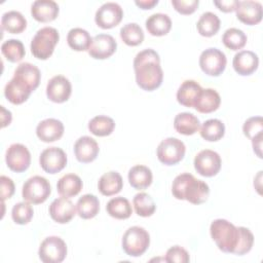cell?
I'll use <instances>...</instances> for the list:
<instances>
[{
  "instance_id": "30bf717a",
  "label": "cell",
  "mask_w": 263,
  "mask_h": 263,
  "mask_svg": "<svg viewBox=\"0 0 263 263\" xmlns=\"http://www.w3.org/2000/svg\"><path fill=\"white\" fill-rule=\"evenodd\" d=\"M221 164L222 160L220 155L210 149L201 150L194 158V168L203 177L216 176L221 168Z\"/></svg>"
},
{
  "instance_id": "d6a6232c",
  "label": "cell",
  "mask_w": 263,
  "mask_h": 263,
  "mask_svg": "<svg viewBox=\"0 0 263 263\" xmlns=\"http://www.w3.org/2000/svg\"><path fill=\"white\" fill-rule=\"evenodd\" d=\"M91 40L89 33L82 28H73L67 35L68 45L75 51L88 50Z\"/></svg>"
},
{
  "instance_id": "52a82bcc",
  "label": "cell",
  "mask_w": 263,
  "mask_h": 263,
  "mask_svg": "<svg viewBox=\"0 0 263 263\" xmlns=\"http://www.w3.org/2000/svg\"><path fill=\"white\" fill-rule=\"evenodd\" d=\"M186 152L185 144L177 138H166L157 147V158L165 165H174L180 162Z\"/></svg>"
},
{
  "instance_id": "e575fe53",
  "label": "cell",
  "mask_w": 263,
  "mask_h": 263,
  "mask_svg": "<svg viewBox=\"0 0 263 263\" xmlns=\"http://www.w3.org/2000/svg\"><path fill=\"white\" fill-rule=\"evenodd\" d=\"M196 28L201 36L212 37L217 34L220 29V18L217 16V14L211 11L204 12L197 21Z\"/></svg>"
},
{
  "instance_id": "f907efd6",
  "label": "cell",
  "mask_w": 263,
  "mask_h": 263,
  "mask_svg": "<svg viewBox=\"0 0 263 263\" xmlns=\"http://www.w3.org/2000/svg\"><path fill=\"white\" fill-rule=\"evenodd\" d=\"M12 119L11 112L9 110H6L3 106H1V127H5L10 124Z\"/></svg>"
},
{
  "instance_id": "ab89813d",
  "label": "cell",
  "mask_w": 263,
  "mask_h": 263,
  "mask_svg": "<svg viewBox=\"0 0 263 263\" xmlns=\"http://www.w3.org/2000/svg\"><path fill=\"white\" fill-rule=\"evenodd\" d=\"M133 204L137 215L141 217H150L154 214L156 210V204L153 198L145 192H140L136 194L133 199Z\"/></svg>"
},
{
  "instance_id": "4316f807",
  "label": "cell",
  "mask_w": 263,
  "mask_h": 263,
  "mask_svg": "<svg viewBox=\"0 0 263 263\" xmlns=\"http://www.w3.org/2000/svg\"><path fill=\"white\" fill-rule=\"evenodd\" d=\"M128 182L130 186L137 190H143L148 188L152 183V172L151 170L142 164L133 166L128 171Z\"/></svg>"
},
{
  "instance_id": "b9f144b4",
  "label": "cell",
  "mask_w": 263,
  "mask_h": 263,
  "mask_svg": "<svg viewBox=\"0 0 263 263\" xmlns=\"http://www.w3.org/2000/svg\"><path fill=\"white\" fill-rule=\"evenodd\" d=\"M33 215V208L32 205H30V202L28 201L17 202L13 205L11 210V218L13 222L20 225L28 224L32 220Z\"/></svg>"
},
{
  "instance_id": "bcb514c9",
  "label": "cell",
  "mask_w": 263,
  "mask_h": 263,
  "mask_svg": "<svg viewBox=\"0 0 263 263\" xmlns=\"http://www.w3.org/2000/svg\"><path fill=\"white\" fill-rule=\"evenodd\" d=\"M198 0H172V5L181 14H191L198 7Z\"/></svg>"
},
{
  "instance_id": "f35d334b",
  "label": "cell",
  "mask_w": 263,
  "mask_h": 263,
  "mask_svg": "<svg viewBox=\"0 0 263 263\" xmlns=\"http://www.w3.org/2000/svg\"><path fill=\"white\" fill-rule=\"evenodd\" d=\"M120 37L128 46H137L144 40V32L136 23H128L120 29Z\"/></svg>"
},
{
  "instance_id": "5bb4252c",
  "label": "cell",
  "mask_w": 263,
  "mask_h": 263,
  "mask_svg": "<svg viewBox=\"0 0 263 263\" xmlns=\"http://www.w3.org/2000/svg\"><path fill=\"white\" fill-rule=\"evenodd\" d=\"M117 48V42L109 34L96 35L88 48V54L96 60H105L110 58Z\"/></svg>"
},
{
  "instance_id": "ac0fdd59",
  "label": "cell",
  "mask_w": 263,
  "mask_h": 263,
  "mask_svg": "<svg viewBox=\"0 0 263 263\" xmlns=\"http://www.w3.org/2000/svg\"><path fill=\"white\" fill-rule=\"evenodd\" d=\"M99 150L97 141L88 136L80 137L74 144V154L76 159L82 163L93 161L99 154Z\"/></svg>"
},
{
  "instance_id": "4fadbf2b",
  "label": "cell",
  "mask_w": 263,
  "mask_h": 263,
  "mask_svg": "<svg viewBox=\"0 0 263 263\" xmlns=\"http://www.w3.org/2000/svg\"><path fill=\"white\" fill-rule=\"evenodd\" d=\"M123 11L121 6L115 2L104 3L96 12V24L102 29L116 27L122 20Z\"/></svg>"
},
{
  "instance_id": "816d5d0a",
  "label": "cell",
  "mask_w": 263,
  "mask_h": 263,
  "mask_svg": "<svg viewBox=\"0 0 263 263\" xmlns=\"http://www.w3.org/2000/svg\"><path fill=\"white\" fill-rule=\"evenodd\" d=\"M158 3V0H136L135 4L142 9H151Z\"/></svg>"
},
{
  "instance_id": "7c38bea8",
  "label": "cell",
  "mask_w": 263,
  "mask_h": 263,
  "mask_svg": "<svg viewBox=\"0 0 263 263\" xmlns=\"http://www.w3.org/2000/svg\"><path fill=\"white\" fill-rule=\"evenodd\" d=\"M39 163L45 173L57 174L66 166L67 155L59 147H49L41 152Z\"/></svg>"
},
{
  "instance_id": "c3c4849f",
  "label": "cell",
  "mask_w": 263,
  "mask_h": 263,
  "mask_svg": "<svg viewBox=\"0 0 263 263\" xmlns=\"http://www.w3.org/2000/svg\"><path fill=\"white\" fill-rule=\"evenodd\" d=\"M237 0H221L214 1V4L223 12H231L234 11L237 6Z\"/></svg>"
},
{
  "instance_id": "7a4b0ae2",
  "label": "cell",
  "mask_w": 263,
  "mask_h": 263,
  "mask_svg": "<svg viewBox=\"0 0 263 263\" xmlns=\"http://www.w3.org/2000/svg\"><path fill=\"white\" fill-rule=\"evenodd\" d=\"M173 195L180 200H187L193 204H200L206 201L210 188L209 185L196 179L189 173L178 175L172 184Z\"/></svg>"
},
{
  "instance_id": "ba28073f",
  "label": "cell",
  "mask_w": 263,
  "mask_h": 263,
  "mask_svg": "<svg viewBox=\"0 0 263 263\" xmlns=\"http://www.w3.org/2000/svg\"><path fill=\"white\" fill-rule=\"evenodd\" d=\"M38 255L44 263H61L67 256V245L59 236H48L41 242Z\"/></svg>"
},
{
  "instance_id": "f1b7e54d",
  "label": "cell",
  "mask_w": 263,
  "mask_h": 263,
  "mask_svg": "<svg viewBox=\"0 0 263 263\" xmlns=\"http://www.w3.org/2000/svg\"><path fill=\"white\" fill-rule=\"evenodd\" d=\"M82 186L83 184L79 176L75 174H67L58 181L57 190L61 196L71 198L81 191Z\"/></svg>"
},
{
  "instance_id": "7402d4cb",
  "label": "cell",
  "mask_w": 263,
  "mask_h": 263,
  "mask_svg": "<svg viewBox=\"0 0 263 263\" xmlns=\"http://www.w3.org/2000/svg\"><path fill=\"white\" fill-rule=\"evenodd\" d=\"M60 8L52 0H37L31 6L32 16L40 23H48L57 18Z\"/></svg>"
},
{
  "instance_id": "d590c367",
  "label": "cell",
  "mask_w": 263,
  "mask_h": 263,
  "mask_svg": "<svg viewBox=\"0 0 263 263\" xmlns=\"http://www.w3.org/2000/svg\"><path fill=\"white\" fill-rule=\"evenodd\" d=\"M225 134V125L219 119L205 120L200 127V136L208 142L221 140Z\"/></svg>"
},
{
  "instance_id": "44dd1931",
  "label": "cell",
  "mask_w": 263,
  "mask_h": 263,
  "mask_svg": "<svg viewBox=\"0 0 263 263\" xmlns=\"http://www.w3.org/2000/svg\"><path fill=\"white\" fill-rule=\"evenodd\" d=\"M13 77L24 83L31 91H34L40 83V70L31 63H22L14 70Z\"/></svg>"
},
{
  "instance_id": "4dcf8cb0",
  "label": "cell",
  "mask_w": 263,
  "mask_h": 263,
  "mask_svg": "<svg viewBox=\"0 0 263 263\" xmlns=\"http://www.w3.org/2000/svg\"><path fill=\"white\" fill-rule=\"evenodd\" d=\"M1 27L2 30L8 33L20 34L26 29L27 21L20 11L10 10L3 13L1 17Z\"/></svg>"
},
{
  "instance_id": "8fae6325",
  "label": "cell",
  "mask_w": 263,
  "mask_h": 263,
  "mask_svg": "<svg viewBox=\"0 0 263 263\" xmlns=\"http://www.w3.org/2000/svg\"><path fill=\"white\" fill-rule=\"evenodd\" d=\"M5 161L9 170L15 173H22L30 166L31 154L25 145L14 143L6 150Z\"/></svg>"
},
{
  "instance_id": "2e32d148",
  "label": "cell",
  "mask_w": 263,
  "mask_h": 263,
  "mask_svg": "<svg viewBox=\"0 0 263 263\" xmlns=\"http://www.w3.org/2000/svg\"><path fill=\"white\" fill-rule=\"evenodd\" d=\"M236 17L246 25H257L261 22L263 16L262 4L258 1L243 0L238 1L235 8Z\"/></svg>"
},
{
  "instance_id": "83f0119b",
  "label": "cell",
  "mask_w": 263,
  "mask_h": 263,
  "mask_svg": "<svg viewBox=\"0 0 263 263\" xmlns=\"http://www.w3.org/2000/svg\"><path fill=\"white\" fill-rule=\"evenodd\" d=\"M200 127L199 119L189 112H182L176 115L174 119V128L181 135L191 136Z\"/></svg>"
},
{
  "instance_id": "9c48e42d",
  "label": "cell",
  "mask_w": 263,
  "mask_h": 263,
  "mask_svg": "<svg viewBox=\"0 0 263 263\" xmlns=\"http://www.w3.org/2000/svg\"><path fill=\"white\" fill-rule=\"evenodd\" d=\"M227 64L226 55L218 48L211 47L203 50L199 57V66L201 70L209 76L221 75Z\"/></svg>"
},
{
  "instance_id": "e0dca14e",
  "label": "cell",
  "mask_w": 263,
  "mask_h": 263,
  "mask_svg": "<svg viewBox=\"0 0 263 263\" xmlns=\"http://www.w3.org/2000/svg\"><path fill=\"white\" fill-rule=\"evenodd\" d=\"M76 214V206L67 197L55 198L49 205V215L53 221L60 224L70 222Z\"/></svg>"
},
{
  "instance_id": "d4e9b609",
  "label": "cell",
  "mask_w": 263,
  "mask_h": 263,
  "mask_svg": "<svg viewBox=\"0 0 263 263\" xmlns=\"http://www.w3.org/2000/svg\"><path fill=\"white\" fill-rule=\"evenodd\" d=\"M31 92L32 91L24 83L14 77H12L4 87L5 98L14 105H20L26 102Z\"/></svg>"
},
{
  "instance_id": "60d3db41",
  "label": "cell",
  "mask_w": 263,
  "mask_h": 263,
  "mask_svg": "<svg viewBox=\"0 0 263 263\" xmlns=\"http://www.w3.org/2000/svg\"><path fill=\"white\" fill-rule=\"evenodd\" d=\"M247 40L248 38L245 32L237 28L227 29L222 36L223 44L231 50L241 49L246 45Z\"/></svg>"
},
{
  "instance_id": "484cf974",
  "label": "cell",
  "mask_w": 263,
  "mask_h": 263,
  "mask_svg": "<svg viewBox=\"0 0 263 263\" xmlns=\"http://www.w3.org/2000/svg\"><path fill=\"white\" fill-rule=\"evenodd\" d=\"M123 187V180L119 173L110 171L105 173L99 180V191L105 196H112L121 191Z\"/></svg>"
},
{
  "instance_id": "9a60e30c",
  "label": "cell",
  "mask_w": 263,
  "mask_h": 263,
  "mask_svg": "<svg viewBox=\"0 0 263 263\" xmlns=\"http://www.w3.org/2000/svg\"><path fill=\"white\" fill-rule=\"evenodd\" d=\"M71 92V82L63 75L53 76L46 86V96L53 103H64L68 101Z\"/></svg>"
},
{
  "instance_id": "3957f363",
  "label": "cell",
  "mask_w": 263,
  "mask_h": 263,
  "mask_svg": "<svg viewBox=\"0 0 263 263\" xmlns=\"http://www.w3.org/2000/svg\"><path fill=\"white\" fill-rule=\"evenodd\" d=\"M210 233L218 249L233 254L240 237V226L236 227L225 219H216L211 223Z\"/></svg>"
},
{
  "instance_id": "7dc6e473",
  "label": "cell",
  "mask_w": 263,
  "mask_h": 263,
  "mask_svg": "<svg viewBox=\"0 0 263 263\" xmlns=\"http://www.w3.org/2000/svg\"><path fill=\"white\" fill-rule=\"evenodd\" d=\"M0 185H1V200L4 201L5 199L10 198L13 195L15 187H14L13 181L6 176L0 177Z\"/></svg>"
},
{
  "instance_id": "8992f818",
  "label": "cell",
  "mask_w": 263,
  "mask_h": 263,
  "mask_svg": "<svg viewBox=\"0 0 263 263\" xmlns=\"http://www.w3.org/2000/svg\"><path fill=\"white\" fill-rule=\"evenodd\" d=\"M50 192V184L44 177L33 176L24 183L22 195L25 201L39 204L49 197Z\"/></svg>"
},
{
  "instance_id": "ee69618b",
  "label": "cell",
  "mask_w": 263,
  "mask_h": 263,
  "mask_svg": "<svg viewBox=\"0 0 263 263\" xmlns=\"http://www.w3.org/2000/svg\"><path fill=\"white\" fill-rule=\"evenodd\" d=\"M254 243V235L250 229L240 226V237L237 245L236 250L234 251V255L242 256L249 253L252 250Z\"/></svg>"
},
{
  "instance_id": "603a6c76",
  "label": "cell",
  "mask_w": 263,
  "mask_h": 263,
  "mask_svg": "<svg viewBox=\"0 0 263 263\" xmlns=\"http://www.w3.org/2000/svg\"><path fill=\"white\" fill-rule=\"evenodd\" d=\"M221 104L220 95L213 88H202L193 108L200 113H212Z\"/></svg>"
},
{
  "instance_id": "277c9868",
  "label": "cell",
  "mask_w": 263,
  "mask_h": 263,
  "mask_svg": "<svg viewBox=\"0 0 263 263\" xmlns=\"http://www.w3.org/2000/svg\"><path fill=\"white\" fill-rule=\"evenodd\" d=\"M60 35L57 29L52 27H43L39 29L31 41V52L39 60H47L53 52L58 44Z\"/></svg>"
},
{
  "instance_id": "d6986e66",
  "label": "cell",
  "mask_w": 263,
  "mask_h": 263,
  "mask_svg": "<svg viewBox=\"0 0 263 263\" xmlns=\"http://www.w3.org/2000/svg\"><path fill=\"white\" fill-rule=\"evenodd\" d=\"M232 66L237 74L249 76L258 69L259 59L258 55L251 50H241L234 55Z\"/></svg>"
},
{
  "instance_id": "7bdbcfd3",
  "label": "cell",
  "mask_w": 263,
  "mask_h": 263,
  "mask_svg": "<svg viewBox=\"0 0 263 263\" xmlns=\"http://www.w3.org/2000/svg\"><path fill=\"white\" fill-rule=\"evenodd\" d=\"M243 135L250 140L263 134V119L261 116H253L247 119L242 125Z\"/></svg>"
},
{
  "instance_id": "6da1fadb",
  "label": "cell",
  "mask_w": 263,
  "mask_h": 263,
  "mask_svg": "<svg viewBox=\"0 0 263 263\" xmlns=\"http://www.w3.org/2000/svg\"><path fill=\"white\" fill-rule=\"evenodd\" d=\"M134 70L136 82L142 89L152 91L161 85L163 71L160 67V58L155 50L147 48L138 52L134 60Z\"/></svg>"
},
{
  "instance_id": "ffe728a7",
  "label": "cell",
  "mask_w": 263,
  "mask_h": 263,
  "mask_svg": "<svg viewBox=\"0 0 263 263\" xmlns=\"http://www.w3.org/2000/svg\"><path fill=\"white\" fill-rule=\"evenodd\" d=\"M64 124L55 118H47L40 121L36 127L37 137L45 143H51L62 138Z\"/></svg>"
},
{
  "instance_id": "1f68e13d",
  "label": "cell",
  "mask_w": 263,
  "mask_h": 263,
  "mask_svg": "<svg viewBox=\"0 0 263 263\" xmlns=\"http://www.w3.org/2000/svg\"><path fill=\"white\" fill-rule=\"evenodd\" d=\"M76 211L80 218L91 219L96 217L100 211V201L93 194H84L78 199Z\"/></svg>"
},
{
  "instance_id": "f546056e",
  "label": "cell",
  "mask_w": 263,
  "mask_h": 263,
  "mask_svg": "<svg viewBox=\"0 0 263 263\" xmlns=\"http://www.w3.org/2000/svg\"><path fill=\"white\" fill-rule=\"evenodd\" d=\"M146 29L152 36L166 35L172 28V21L167 14L154 13L146 20Z\"/></svg>"
},
{
  "instance_id": "681fc988",
  "label": "cell",
  "mask_w": 263,
  "mask_h": 263,
  "mask_svg": "<svg viewBox=\"0 0 263 263\" xmlns=\"http://www.w3.org/2000/svg\"><path fill=\"white\" fill-rule=\"evenodd\" d=\"M262 138H263V134L259 135L256 138L251 140L252 145H253V150L259 158H262V152H261V150H262Z\"/></svg>"
},
{
  "instance_id": "f6af8a7d",
  "label": "cell",
  "mask_w": 263,
  "mask_h": 263,
  "mask_svg": "<svg viewBox=\"0 0 263 263\" xmlns=\"http://www.w3.org/2000/svg\"><path fill=\"white\" fill-rule=\"evenodd\" d=\"M190 257L188 252L180 247V246H174L170 248L165 254L164 261L166 262H177V263H187L189 262Z\"/></svg>"
},
{
  "instance_id": "8d00e7d4",
  "label": "cell",
  "mask_w": 263,
  "mask_h": 263,
  "mask_svg": "<svg viewBox=\"0 0 263 263\" xmlns=\"http://www.w3.org/2000/svg\"><path fill=\"white\" fill-rule=\"evenodd\" d=\"M115 127L114 120L105 115H98L95 116L88 122V129L89 132L98 137H106L113 133Z\"/></svg>"
},
{
  "instance_id": "cb8c5ba5",
  "label": "cell",
  "mask_w": 263,
  "mask_h": 263,
  "mask_svg": "<svg viewBox=\"0 0 263 263\" xmlns=\"http://www.w3.org/2000/svg\"><path fill=\"white\" fill-rule=\"evenodd\" d=\"M201 89L196 81L185 80L177 90V101L185 107L193 108Z\"/></svg>"
},
{
  "instance_id": "836d02e7",
  "label": "cell",
  "mask_w": 263,
  "mask_h": 263,
  "mask_svg": "<svg viewBox=\"0 0 263 263\" xmlns=\"http://www.w3.org/2000/svg\"><path fill=\"white\" fill-rule=\"evenodd\" d=\"M106 211L111 217L118 220L127 219L133 213V209L128 199L122 196L111 198L106 205Z\"/></svg>"
},
{
  "instance_id": "5b68a950",
  "label": "cell",
  "mask_w": 263,
  "mask_h": 263,
  "mask_svg": "<svg viewBox=\"0 0 263 263\" xmlns=\"http://www.w3.org/2000/svg\"><path fill=\"white\" fill-rule=\"evenodd\" d=\"M121 243L126 255L130 257H139L149 248L150 235L143 227L133 226L124 232Z\"/></svg>"
},
{
  "instance_id": "74e56055",
  "label": "cell",
  "mask_w": 263,
  "mask_h": 263,
  "mask_svg": "<svg viewBox=\"0 0 263 263\" xmlns=\"http://www.w3.org/2000/svg\"><path fill=\"white\" fill-rule=\"evenodd\" d=\"M1 52L11 63H16L23 60L26 54L25 46L21 40L8 39L1 45Z\"/></svg>"
}]
</instances>
